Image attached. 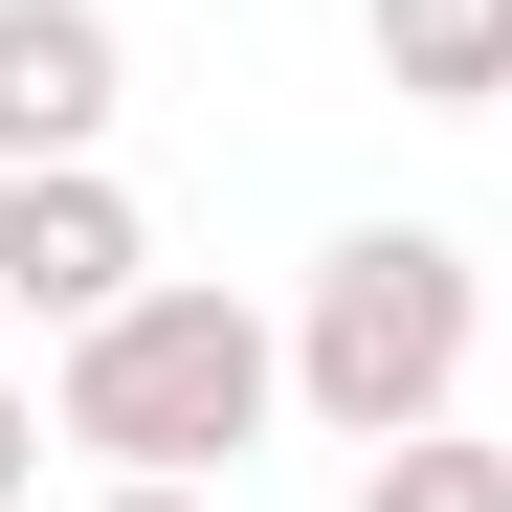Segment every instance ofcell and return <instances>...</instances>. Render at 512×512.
<instances>
[{
    "label": "cell",
    "mask_w": 512,
    "mask_h": 512,
    "mask_svg": "<svg viewBox=\"0 0 512 512\" xmlns=\"http://www.w3.org/2000/svg\"><path fill=\"white\" fill-rule=\"evenodd\" d=\"M112 112H134V23L112 0H0V179L112 156Z\"/></svg>",
    "instance_id": "obj_4"
},
{
    "label": "cell",
    "mask_w": 512,
    "mask_h": 512,
    "mask_svg": "<svg viewBox=\"0 0 512 512\" xmlns=\"http://www.w3.org/2000/svg\"><path fill=\"white\" fill-rule=\"evenodd\" d=\"M45 423H67L90 468H179V490H245V446L290 423V312H245V290H179V268H156L134 312L45 334Z\"/></svg>",
    "instance_id": "obj_1"
},
{
    "label": "cell",
    "mask_w": 512,
    "mask_h": 512,
    "mask_svg": "<svg viewBox=\"0 0 512 512\" xmlns=\"http://www.w3.org/2000/svg\"><path fill=\"white\" fill-rule=\"evenodd\" d=\"M90 512H223V490H179V468H90Z\"/></svg>",
    "instance_id": "obj_8"
},
{
    "label": "cell",
    "mask_w": 512,
    "mask_h": 512,
    "mask_svg": "<svg viewBox=\"0 0 512 512\" xmlns=\"http://www.w3.org/2000/svg\"><path fill=\"white\" fill-rule=\"evenodd\" d=\"M0 290H23V334H90V312H134V290H156V223H134L112 156L0 179Z\"/></svg>",
    "instance_id": "obj_3"
},
{
    "label": "cell",
    "mask_w": 512,
    "mask_h": 512,
    "mask_svg": "<svg viewBox=\"0 0 512 512\" xmlns=\"http://www.w3.org/2000/svg\"><path fill=\"white\" fill-rule=\"evenodd\" d=\"M401 112H512V0H357Z\"/></svg>",
    "instance_id": "obj_5"
},
{
    "label": "cell",
    "mask_w": 512,
    "mask_h": 512,
    "mask_svg": "<svg viewBox=\"0 0 512 512\" xmlns=\"http://www.w3.org/2000/svg\"><path fill=\"white\" fill-rule=\"evenodd\" d=\"M0 357H23V290H0Z\"/></svg>",
    "instance_id": "obj_9"
},
{
    "label": "cell",
    "mask_w": 512,
    "mask_h": 512,
    "mask_svg": "<svg viewBox=\"0 0 512 512\" xmlns=\"http://www.w3.org/2000/svg\"><path fill=\"white\" fill-rule=\"evenodd\" d=\"M45 446H67V423H45L23 379H0V512H23V490H45Z\"/></svg>",
    "instance_id": "obj_7"
},
{
    "label": "cell",
    "mask_w": 512,
    "mask_h": 512,
    "mask_svg": "<svg viewBox=\"0 0 512 512\" xmlns=\"http://www.w3.org/2000/svg\"><path fill=\"white\" fill-rule=\"evenodd\" d=\"M468 357H490V268L446 223H334L312 290H290V401L334 446H423V423H468Z\"/></svg>",
    "instance_id": "obj_2"
},
{
    "label": "cell",
    "mask_w": 512,
    "mask_h": 512,
    "mask_svg": "<svg viewBox=\"0 0 512 512\" xmlns=\"http://www.w3.org/2000/svg\"><path fill=\"white\" fill-rule=\"evenodd\" d=\"M357 512H512V446L423 423V446H357Z\"/></svg>",
    "instance_id": "obj_6"
}]
</instances>
